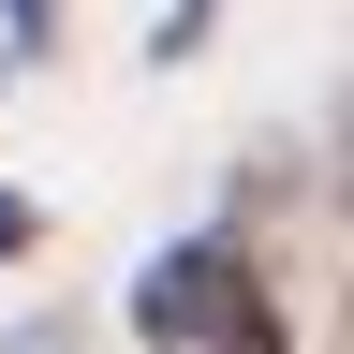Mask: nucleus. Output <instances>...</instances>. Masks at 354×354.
<instances>
[{
    "label": "nucleus",
    "instance_id": "nucleus-1",
    "mask_svg": "<svg viewBox=\"0 0 354 354\" xmlns=\"http://www.w3.org/2000/svg\"><path fill=\"white\" fill-rule=\"evenodd\" d=\"M133 339L148 354H236V339H281V310H266L236 236H177L148 281H133Z\"/></svg>",
    "mask_w": 354,
    "mask_h": 354
},
{
    "label": "nucleus",
    "instance_id": "nucleus-2",
    "mask_svg": "<svg viewBox=\"0 0 354 354\" xmlns=\"http://www.w3.org/2000/svg\"><path fill=\"white\" fill-rule=\"evenodd\" d=\"M15 251H30V207H15V192H0V266H15Z\"/></svg>",
    "mask_w": 354,
    "mask_h": 354
},
{
    "label": "nucleus",
    "instance_id": "nucleus-3",
    "mask_svg": "<svg viewBox=\"0 0 354 354\" xmlns=\"http://www.w3.org/2000/svg\"><path fill=\"white\" fill-rule=\"evenodd\" d=\"M236 354H281V339H236Z\"/></svg>",
    "mask_w": 354,
    "mask_h": 354
}]
</instances>
